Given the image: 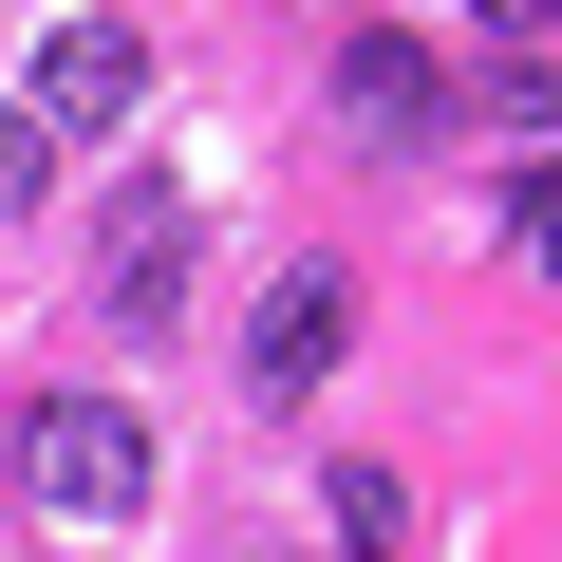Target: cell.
I'll list each match as a JSON object with an SVG mask.
<instances>
[{
	"instance_id": "cell-8",
	"label": "cell",
	"mask_w": 562,
	"mask_h": 562,
	"mask_svg": "<svg viewBox=\"0 0 562 562\" xmlns=\"http://www.w3.org/2000/svg\"><path fill=\"white\" fill-rule=\"evenodd\" d=\"M38 188H57V132H38V113H20V94H0V225H20V206H38Z\"/></svg>"
},
{
	"instance_id": "cell-2",
	"label": "cell",
	"mask_w": 562,
	"mask_h": 562,
	"mask_svg": "<svg viewBox=\"0 0 562 562\" xmlns=\"http://www.w3.org/2000/svg\"><path fill=\"white\" fill-rule=\"evenodd\" d=\"M20 113H38V132H132V113H150V38H132V20H57Z\"/></svg>"
},
{
	"instance_id": "cell-1",
	"label": "cell",
	"mask_w": 562,
	"mask_h": 562,
	"mask_svg": "<svg viewBox=\"0 0 562 562\" xmlns=\"http://www.w3.org/2000/svg\"><path fill=\"white\" fill-rule=\"evenodd\" d=\"M20 487H38L57 525H132V506H150V413H113V394H38V413H20Z\"/></svg>"
},
{
	"instance_id": "cell-6",
	"label": "cell",
	"mask_w": 562,
	"mask_h": 562,
	"mask_svg": "<svg viewBox=\"0 0 562 562\" xmlns=\"http://www.w3.org/2000/svg\"><path fill=\"white\" fill-rule=\"evenodd\" d=\"M319 506H338V543H357V562H413V487H394V469H338Z\"/></svg>"
},
{
	"instance_id": "cell-9",
	"label": "cell",
	"mask_w": 562,
	"mask_h": 562,
	"mask_svg": "<svg viewBox=\"0 0 562 562\" xmlns=\"http://www.w3.org/2000/svg\"><path fill=\"white\" fill-rule=\"evenodd\" d=\"M506 225H525V262H543V281H562V150H543V169H525V206H506Z\"/></svg>"
},
{
	"instance_id": "cell-10",
	"label": "cell",
	"mask_w": 562,
	"mask_h": 562,
	"mask_svg": "<svg viewBox=\"0 0 562 562\" xmlns=\"http://www.w3.org/2000/svg\"><path fill=\"white\" fill-rule=\"evenodd\" d=\"M469 20H487V38L525 57V38H562V0H469Z\"/></svg>"
},
{
	"instance_id": "cell-5",
	"label": "cell",
	"mask_w": 562,
	"mask_h": 562,
	"mask_svg": "<svg viewBox=\"0 0 562 562\" xmlns=\"http://www.w3.org/2000/svg\"><path fill=\"white\" fill-rule=\"evenodd\" d=\"M94 301H113V319H169V301H188V206H169V188H132V206H113Z\"/></svg>"
},
{
	"instance_id": "cell-7",
	"label": "cell",
	"mask_w": 562,
	"mask_h": 562,
	"mask_svg": "<svg viewBox=\"0 0 562 562\" xmlns=\"http://www.w3.org/2000/svg\"><path fill=\"white\" fill-rule=\"evenodd\" d=\"M469 113H487V132H506V150H543V132H562V76H543V57H506V76H487V94H469Z\"/></svg>"
},
{
	"instance_id": "cell-4",
	"label": "cell",
	"mask_w": 562,
	"mask_h": 562,
	"mask_svg": "<svg viewBox=\"0 0 562 562\" xmlns=\"http://www.w3.org/2000/svg\"><path fill=\"white\" fill-rule=\"evenodd\" d=\"M338 357H357V301H338V281H281V301H262V338H244V375H262L281 413H301Z\"/></svg>"
},
{
	"instance_id": "cell-3",
	"label": "cell",
	"mask_w": 562,
	"mask_h": 562,
	"mask_svg": "<svg viewBox=\"0 0 562 562\" xmlns=\"http://www.w3.org/2000/svg\"><path fill=\"white\" fill-rule=\"evenodd\" d=\"M431 113H450V57L394 38V20H357V38H338V132H357V150H413Z\"/></svg>"
}]
</instances>
